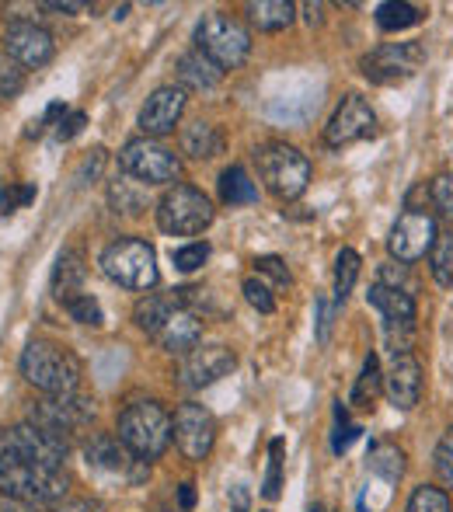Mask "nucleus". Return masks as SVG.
Here are the masks:
<instances>
[{"mask_svg": "<svg viewBox=\"0 0 453 512\" xmlns=\"http://www.w3.org/2000/svg\"><path fill=\"white\" fill-rule=\"evenodd\" d=\"M422 60H426V49L419 42H387V46L370 49L359 60V70L370 84L391 88V84H405L408 77L419 74Z\"/></svg>", "mask_w": 453, "mask_h": 512, "instance_id": "9b49d317", "label": "nucleus"}, {"mask_svg": "<svg viewBox=\"0 0 453 512\" xmlns=\"http://www.w3.org/2000/svg\"><path fill=\"white\" fill-rule=\"evenodd\" d=\"M56 512H105V502L102 499H91V495H84V499H63L53 506Z\"/></svg>", "mask_w": 453, "mask_h": 512, "instance_id": "09e8293b", "label": "nucleus"}, {"mask_svg": "<svg viewBox=\"0 0 453 512\" xmlns=\"http://www.w3.org/2000/svg\"><path fill=\"white\" fill-rule=\"evenodd\" d=\"M84 126H88V115H84V112L63 115V122H56V140H74Z\"/></svg>", "mask_w": 453, "mask_h": 512, "instance_id": "49530a36", "label": "nucleus"}, {"mask_svg": "<svg viewBox=\"0 0 453 512\" xmlns=\"http://www.w3.org/2000/svg\"><path fill=\"white\" fill-rule=\"evenodd\" d=\"M109 199H112V209L122 216H140L147 209V185H140L136 178H122V182H112L109 189Z\"/></svg>", "mask_w": 453, "mask_h": 512, "instance_id": "c756f323", "label": "nucleus"}, {"mask_svg": "<svg viewBox=\"0 0 453 512\" xmlns=\"http://www.w3.org/2000/svg\"><path fill=\"white\" fill-rule=\"evenodd\" d=\"M255 164H258V175H262L265 189L279 199H300L307 192V182H311V161L307 154H300L297 147L283 140H272L262 143L255 150Z\"/></svg>", "mask_w": 453, "mask_h": 512, "instance_id": "20e7f679", "label": "nucleus"}, {"mask_svg": "<svg viewBox=\"0 0 453 512\" xmlns=\"http://www.w3.org/2000/svg\"><path fill=\"white\" fill-rule=\"evenodd\" d=\"M244 11L258 32H283L297 18V7L290 0H251V4H244Z\"/></svg>", "mask_w": 453, "mask_h": 512, "instance_id": "b1692460", "label": "nucleus"}, {"mask_svg": "<svg viewBox=\"0 0 453 512\" xmlns=\"http://www.w3.org/2000/svg\"><path fill=\"white\" fill-rule=\"evenodd\" d=\"M300 11H304V18H307V25H321V11H325V4H300Z\"/></svg>", "mask_w": 453, "mask_h": 512, "instance_id": "864d4df0", "label": "nucleus"}, {"mask_svg": "<svg viewBox=\"0 0 453 512\" xmlns=\"http://www.w3.org/2000/svg\"><path fill=\"white\" fill-rule=\"evenodd\" d=\"M63 307H67V314L74 317L77 324H88V328H102V324H105L102 304H98L91 293H77V297H70Z\"/></svg>", "mask_w": 453, "mask_h": 512, "instance_id": "f704fd0d", "label": "nucleus"}, {"mask_svg": "<svg viewBox=\"0 0 453 512\" xmlns=\"http://www.w3.org/2000/svg\"><path fill=\"white\" fill-rule=\"evenodd\" d=\"M157 342H161L164 352L189 356L192 349H199V345H203V321H199V314H192V310L178 307L175 314L168 317V324L157 331Z\"/></svg>", "mask_w": 453, "mask_h": 512, "instance_id": "412c9836", "label": "nucleus"}, {"mask_svg": "<svg viewBox=\"0 0 453 512\" xmlns=\"http://www.w3.org/2000/svg\"><path fill=\"white\" fill-rule=\"evenodd\" d=\"M102 272L126 290H154L157 286V255L140 237H119L102 251Z\"/></svg>", "mask_w": 453, "mask_h": 512, "instance_id": "0eeeda50", "label": "nucleus"}, {"mask_svg": "<svg viewBox=\"0 0 453 512\" xmlns=\"http://www.w3.org/2000/svg\"><path fill=\"white\" fill-rule=\"evenodd\" d=\"M405 512H450V495L443 488H433V485H419L408 499V509Z\"/></svg>", "mask_w": 453, "mask_h": 512, "instance_id": "e433bc0d", "label": "nucleus"}, {"mask_svg": "<svg viewBox=\"0 0 453 512\" xmlns=\"http://www.w3.org/2000/svg\"><path fill=\"white\" fill-rule=\"evenodd\" d=\"M429 196H433V203H436V209H440L443 216H453V175L433 178V185H429Z\"/></svg>", "mask_w": 453, "mask_h": 512, "instance_id": "c03bdc74", "label": "nucleus"}, {"mask_svg": "<svg viewBox=\"0 0 453 512\" xmlns=\"http://www.w3.org/2000/svg\"><path fill=\"white\" fill-rule=\"evenodd\" d=\"M377 283L380 286H391V290H405L408 293V265H384V269L377 272Z\"/></svg>", "mask_w": 453, "mask_h": 512, "instance_id": "a18cd8bd", "label": "nucleus"}, {"mask_svg": "<svg viewBox=\"0 0 453 512\" xmlns=\"http://www.w3.org/2000/svg\"><path fill=\"white\" fill-rule=\"evenodd\" d=\"M154 213H157V227H161L164 234L196 237L210 227L217 209H213L210 196H203V192L192 189V185H171L161 196Z\"/></svg>", "mask_w": 453, "mask_h": 512, "instance_id": "423d86ee", "label": "nucleus"}, {"mask_svg": "<svg viewBox=\"0 0 453 512\" xmlns=\"http://www.w3.org/2000/svg\"><path fill=\"white\" fill-rule=\"evenodd\" d=\"M206 258H210V244H185V248H178V251H171V262H175V269L178 272H196V269H203L206 265Z\"/></svg>", "mask_w": 453, "mask_h": 512, "instance_id": "58836bf2", "label": "nucleus"}, {"mask_svg": "<svg viewBox=\"0 0 453 512\" xmlns=\"http://www.w3.org/2000/svg\"><path fill=\"white\" fill-rule=\"evenodd\" d=\"M429 269H433V279L440 286H453V234H440L436 248L429 251Z\"/></svg>", "mask_w": 453, "mask_h": 512, "instance_id": "473e14b6", "label": "nucleus"}, {"mask_svg": "<svg viewBox=\"0 0 453 512\" xmlns=\"http://www.w3.org/2000/svg\"><path fill=\"white\" fill-rule=\"evenodd\" d=\"M84 460H88L91 471H102V474H122L129 478L133 485L150 478V464L140 457L129 453V446L122 443L119 436L112 432H95V436L84 443Z\"/></svg>", "mask_w": 453, "mask_h": 512, "instance_id": "2eb2a0df", "label": "nucleus"}, {"mask_svg": "<svg viewBox=\"0 0 453 512\" xmlns=\"http://www.w3.org/2000/svg\"><path fill=\"white\" fill-rule=\"evenodd\" d=\"M426 18V11L415 4H405V0H387V4L377 7V25L384 32H405V28H415Z\"/></svg>", "mask_w": 453, "mask_h": 512, "instance_id": "c85d7f7f", "label": "nucleus"}, {"mask_svg": "<svg viewBox=\"0 0 453 512\" xmlns=\"http://www.w3.org/2000/svg\"><path fill=\"white\" fill-rule=\"evenodd\" d=\"M307 512H328L325 506H311V509H307Z\"/></svg>", "mask_w": 453, "mask_h": 512, "instance_id": "4d7b16f0", "label": "nucleus"}, {"mask_svg": "<svg viewBox=\"0 0 453 512\" xmlns=\"http://www.w3.org/2000/svg\"><path fill=\"white\" fill-rule=\"evenodd\" d=\"M436 474L447 488H453V429L443 432L440 446H436Z\"/></svg>", "mask_w": 453, "mask_h": 512, "instance_id": "a19ab883", "label": "nucleus"}, {"mask_svg": "<svg viewBox=\"0 0 453 512\" xmlns=\"http://www.w3.org/2000/svg\"><path fill=\"white\" fill-rule=\"evenodd\" d=\"M0 512H28V506H21V502L7 499V495H0Z\"/></svg>", "mask_w": 453, "mask_h": 512, "instance_id": "6e6d98bb", "label": "nucleus"}, {"mask_svg": "<svg viewBox=\"0 0 453 512\" xmlns=\"http://www.w3.org/2000/svg\"><path fill=\"white\" fill-rule=\"evenodd\" d=\"M318 342L325 345L332 338V324H335V307L328 304V297H318Z\"/></svg>", "mask_w": 453, "mask_h": 512, "instance_id": "de8ad7c7", "label": "nucleus"}, {"mask_svg": "<svg viewBox=\"0 0 453 512\" xmlns=\"http://www.w3.org/2000/svg\"><path fill=\"white\" fill-rule=\"evenodd\" d=\"M98 408L91 398H84V394H46L42 401H35L32 408H28V422L39 425V429H49L56 432V436L70 439L74 432L88 429L91 422H95Z\"/></svg>", "mask_w": 453, "mask_h": 512, "instance_id": "9d476101", "label": "nucleus"}, {"mask_svg": "<svg viewBox=\"0 0 453 512\" xmlns=\"http://www.w3.org/2000/svg\"><path fill=\"white\" fill-rule=\"evenodd\" d=\"M35 199V185H11L0 189V216H11L18 206H28Z\"/></svg>", "mask_w": 453, "mask_h": 512, "instance_id": "79ce46f5", "label": "nucleus"}, {"mask_svg": "<svg viewBox=\"0 0 453 512\" xmlns=\"http://www.w3.org/2000/svg\"><path fill=\"white\" fill-rule=\"evenodd\" d=\"M366 467H370L377 478H384L394 485V481L405 478V453H401L394 443H373L370 453H366Z\"/></svg>", "mask_w": 453, "mask_h": 512, "instance_id": "cd10ccee", "label": "nucleus"}, {"mask_svg": "<svg viewBox=\"0 0 453 512\" xmlns=\"http://www.w3.org/2000/svg\"><path fill=\"white\" fill-rule=\"evenodd\" d=\"M440 241V230H436V220L429 213H419V209H408V213L398 216V223L391 227V237H387V251H391L394 262L412 265L419 258H426L429 251Z\"/></svg>", "mask_w": 453, "mask_h": 512, "instance_id": "4468645a", "label": "nucleus"}, {"mask_svg": "<svg viewBox=\"0 0 453 512\" xmlns=\"http://www.w3.org/2000/svg\"><path fill=\"white\" fill-rule=\"evenodd\" d=\"M283 439H272L269 443V467H265V481H262V495L269 502L279 499L283 492Z\"/></svg>", "mask_w": 453, "mask_h": 512, "instance_id": "72a5a7b5", "label": "nucleus"}, {"mask_svg": "<svg viewBox=\"0 0 453 512\" xmlns=\"http://www.w3.org/2000/svg\"><path fill=\"white\" fill-rule=\"evenodd\" d=\"M220 77H224V70L213 67L210 60H206L203 53H185L182 60H178V81L185 84V88H196V91H213L220 84Z\"/></svg>", "mask_w": 453, "mask_h": 512, "instance_id": "a878e982", "label": "nucleus"}, {"mask_svg": "<svg viewBox=\"0 0 453 512\" xmlns=\"http://www.w3.org/2000/svg\"><path fill=\"white\" fill-rule=\"evenodd\" d=\"M21 91H25V70H21L7 53H0V105L14 102Z\"/></svg>", "mask_w": 453, "mask_h": 512, "instance_id": "c9c22d12", "label": "nucleus"}, {"mask_svg": "<svg viewBox=\"0 0 453 512\" xmlns=\"http://www.w3.org/2000/svg\"><path fill=\"white\" fill-rule=\"evenodd\" d=\"M67 474L49 471V467L25 464L18 457H7L0 453V495L21 502V506H56V502L67 499Z\"/></svg>", "mask_w": 453, "mask_h": 512, "instance_id": "f257e3e1", "label": "nucleus"}, {"mask_svg": "<svg viewBox=\"0 0 453 512\" xmlns=\"http://www.w3.org/2000/svg\"><path fill=\"white\" fill-rule=\"evenodd\" d=\"M42 11H56V14H84V11H91V4H81V0H42Z\"/></svg>", "mask_w": 453, "mask_h": 512, "instance_id": "8fccbe9b", "label": "nucleus"}, {"mask_svg": "<svg viewBox=\"0 0 453 512\" xmlns=\"http://www.w3.org/2000/svg\"><path fill=\"white\" fill-rule=\"evenodd\" d=\"M373 129H377V115H373L370 102L359 95H345L325 126V143L328 147H349V143L373 136Z\"/></svg>", "mask_w": 453, "mask_h": 512, "instance_id": "f3484780", "label": "nucleus"}, {"mask_svg": "<svg viewBox=\"0 0 453 512\" xmlns=\"http://www.w3.org/2000/svg\"><path fill=\"white\" fill-rule=\"evenodd\" d=\"M230 512H248V488H244V485L234 488V509H230Z\"/></svg>", "mask_w": 453, "mask_h": 512, "instance_id": "5fc2aeb1", "label": "nucleus"}, {"mask_svg": "<svg viewBox=\"0 0 453 512\" xmlns=\"http://www.w3.org/2000/svg\"><path fill=\"white\" fill-rule=\"evenodd\" d=\"M182 307V300H178V293H171V297H164V293H147V297L136 304L133 310V321L140 324L147 335L157 338V331L168 324V317L175 314V310Z\"/></svg>", "mask_w": 453, "mask_h": 512, "instance_id": "393cba45", "label": "nucleus"}, {"mask_svg": "<svg viewBox=\"0 0 453 512\" xmlns=\"http://www.w3.org/2000/svg\"><path fill=\"white\" fill-rule=\"evenodd\" d=\"M102 161H105V150H95V157H88V161H84V171H81V178H95L98 171H102Z\"/></svg>", "mask_w": 453, "mask_h": 512, "instance_id": "603ef678", "label": "nucleus"}, {"mask_svg": "<svg viewBox=\"0 0 453 512\" xmlns=\"http://www.w3.org/2000/svg\"><path fill=\"white\" fill-rule=\"evenodd\" d=\"M380 391H384V373H380V359L370 352V356L363 359V370H359V377H356V387H352V405L370 408Z\"/></svg>", "mask_w": 453, "mask_h": 512, "instance_id": "7c9ffc66", "label": "nucleus"}, {"mask_svg": "<svg viewBox=\"0 0 453 512\" xmlns=\"http://www.w3.org/2000/svg\"><path fill=\"white\" fill-rule=\"evenodd\" d=\"M182 112H185V88H175V84H164V88H157L154 95L147 98V105L140 108L143 136L157 140V136L175 133Z\"/></svg>", "mask_w": 453, "mask_h": 512, "instance_id": "aec40b11", "label": "nucleus"}, {"mask_svg": "<svg viewBox=\"0 0 453 512\" xmlns=\"http://www.w3.org/2000/svg\"><path fill=\"white\" fill-rule=\"evenodd\" d=\"M255 269L262 272V276L276 279V286H290V283H293L290 269H286V262H283L279 255H262V258H255Z\"/></svg>", "mask_w": 453, "mask_h": 512, "instance_id": "37998d69", "label": "nucleus"}, {"mask_svg": "<svg viewBox=\"0 0 453 512\" xmlns=\"http://www.w3.org/2000/svg\"><path fill=\"white\" fill-rule=\"evenodd\" d=\"M171 425H175V443L185 460L203 464L213 453V443H217V418H213V411L206 405L185 401V405H178Z\"/></svg>", "mask_w": 453, "mask_h": 512, "instance_id": "ddd939ff", "label": "nucleus"}, {"mask_svg": "<svg viewBox=\"0 0 453 512\" xmlns=\"http://www.w3.org/2000/svg\"><path fill=\"white\" fill-rule=\"evenodd\" d=\"M84 279H88L84 255L77 248H63L60 258H56V265H53V293L67 304L70 297L84 293Z\"/></svg>", "mask_w": 453, "mask_h": 512, "instance_id": "4be33fe9", "label": "nucleus"}, {"mask_svg": "<svg viewBox=\"0 0 453 512\" xmlns=\"http://www.w3.org/2000/svg\"><path fill=\"white\" fill-rule=\"evenodd\" d=\"M0 453L7 457H18L25 464H35V467H49V471H63V460L70 453V443L63 436L49 429H39L32 422H21L14 429L4 432L0 439Z\"/></svg>", "mask_w": 453, "mask_h": 512, "instance_id": "1a4fd4ad", "label": "nucleus"}, {"mask_svg": "<svg viewBox=\"0 0 453 512\" xmlns=\"http://www.w3.org/2000/svg\"><path fill=\"white\" fill-rule=\"evenodd\" d=\"M241 293H244V300L258 310V314H272V310H276V297H272V290L262 283V279H244Z\"/></svg>", "mask_w": 453, "mask_h": 512, "instance_id": "ea45409f", "label": "nucleus"}, {"mask_svg": "<svg viewBox=\"0 0 453 512\" xmlns=\"http://www.w3.org/2000/svg\"><path fill=\"white\" fill-rule=\"evenodd\" d=\"M171 436H175V425H171V415L157 401H133L119 415V439L129 446L133 457L147 460V464L168 450Z\"/></svg>", "mask_w": 453, "mask_h": 512, "instance_id": "7ed1b4c3", "label": "nucleus"}, {"mask_svg": "<svg viewBox=\"0 0 453 512\" xmlns=\"http://www.w3.org/2000/svg\"><path fill=\"white\" fill-rule=\"evenodd\" d=\"M384 394L398 411H412L422 401V363L412 352H394L384 373Z\"/></svg>", "mask_w": 453, "mask_h": 512, "instance_id": "6ab92c4d", "label": "nucleus"}, {"mask_svg": "<svg viewBox=\"0 0 453 512\" xmlns=\"http://www.w3.org/2000/svg\"><path fill=\"white\" fill-rule=\"evenodd\" d=\"M359 425H349V418H345V408H342V401H335V432H332V453H342L349 450L352 443L359 439Z\"/></svg>", "mask_w": 453, "mask_h": 512, "instance_id": "4c0bfd02", "label": "nucleus"}, {"mask_svg": "<svg viewBox=\"0 0 453 512\" xmlns=\"http://www.w3.org/2000/svg\"><path fill=\"white\" fill-rule=\"evenodd\" d=\"M220 199H224V206H251V203H258L255 182H251V175L241 168V164H230L224 175H220Z\"/></svg>", "mask_w": 453, "mask_h": 512, "instance_id": "bb28decb", "label": "nucleus"}, {"mask_svg": "<svg viewBox=\"0 0 453 512\" xmlns=\"http://www.w3.org/2000/svg\"><path fill=\"white\" fill-rule=\"evenodd\" d=\"M196 49L220 70H237L251 53V32L224 11L206 14L196 25Z\"/></svg>", "mask_w": 453, "mask_h": 512, "instance_id": "39448f33", "label": "nucleus"}, {"mask_svg": "<svg viewBox=\"0 0 453 512\" xmlns=\"http://www.w3.org/2000/svg\"><path fill=\"white\" fill-rule=\"evenodd\" d=\"M21 377L42 394H74L81 384V359L63 345L35 338L21 352Z\"/></svg>", "mask_w": 453, "mask_h": 512, "instance_id": "f03ea898", "label": "nucleus"}, {"mask_svg": "<svg viewBox=\"0 0 453 512\" xmlns=\"http://www.w3.org/2000/svg\"><path fill=\"white\" fill-rule=\"evenodd\" d=\"M119 168L140 185H171L182 175V161L175 150H168L161 140H150V136L129 140L119 150Z\"/></svg>", "mask_w": 453, "mask_h": 512, "instance_id": "6e6552de", "label": "nucleus"}, {"mask_svg": "<svg viewBox=\"0 0 453 512\" xmlns=\"http://www.w3.org/2000/svg\"><path fill=\"white\" fill-rule=\"evenodd\" d=\"M237 366V356L227 345H199L189 356H182L178 366V384L189 387V391H203V387L224 380L230 370Z\"/></svg>", "mask_w": 453, "mask_h": 512, "instance_id": "dca6fc26", "label": "nucleus"}, {"mask_svg": "<svg viewBox=\"0 0 453 512\" xmlns=\"http://www.w3.org/2000/svg\"><path fill=\"white\" fill-rule=\"evenodd\" d=\"M178 143H182V154L192 157V161H210V157H217L220 150H224V133H220L213 122H189V126H182V136H178Z\"/></svg>", "mask_w": 453, "mask_h": 512, "instance_id": "5701e85b", "label": "nucleus"}, {"mask_svg": "<svg viewBox=\"0 0 453 512\" xmlns=\"http://www.w3.org/2000/svg\"><path fill=\"white\" fill-rule=\"evenodd\" d=\"M373 310H380L384 317V331L387 342H391V356L394 352H412V335H415V321H419V310H415L412 293L405 290H391V286H373L366 293Z\"/></svg>", "mask_w": 453, "mask_h": 512, "instance_id": "f8f14e48", "label": "nucleus"}, {"mask_svg": "<svg viewBox=\"0 0 453 512\" xmlns=\"http://www.w3.org/2000/svg\"><path fill=\"white\" fill-rule=\"evenodd\" d=\"M359 265H363V258H359V251H352V248H342L339 255H335V304L339 307L352 293V286H356Z\"/></svg>", "mask_w": 453, "mask_h": 512, "instance_id": "2f4dec72", "label": "nucleus"}, {"mask_svg": "<svg viewBox=\"0 0 453 512\" xmlns=\"http://www.w3.org/2000/svg\"><path fill=\"white\" fill-rule=\"evenodd\" d=\"M178 506H182L185 512H192V506H196V485H192V481L178 485Z\"/></svg>", "mask_w": 453, "mask_h": 512, "instance_id": "3c124183", "label": "nucleus"}, {"mask_svg": "<svg viewBox=\"0 0 453 512\" xmlns=\"http://www.w3.org/2000/svg\"><path fill=\"white\" fill-rule=\"evenodd\" d=\"M4 46H7V56L28 70L46 67L56 53L53 35L42 25H35V21H11V25L4 28Z\"/></svg>", "mask_w": 453, "mask_h": 512, "instance_id": "a211bd4d", "label": "nucleus"}]
</instances>
